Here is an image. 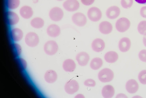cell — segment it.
<instances>
[{
    "mask_svg": "<svg viewBox=\"0 0 146 98\" xmlns=\"http://www.w3.org/2000/svg\"><path fill=\"white\" fill-rule=\"evenodd\" d=\"M25 44L30 47L37 46L40 42L39 37L35 32L30 31L26 33L24 37Z\"/></svg>",
    "mask_w": 146,
    "mask_h": 98,
    "instance_id": "obj_1",
    "label": "cell"
},
{
    "mask_svg": "<svg viewBox=\"0 0 146 98\" xmlns=\"http://www.w3.org/2000/svg\"><path fill=\"white\" fill-rule=\"evenodd\" d=\"M43 49L46 55L52 56L57 52L58 46L56 41L53 40H50L45 42L43 46Z\"/></svg>",
    "mask_w": 146,
    "mask_h": 98,
    "instance_id": "obj_2",
    "label": "cell"
},
{
    "mask_svg": "<svg viewBox=\"0 0 146 98\" xmlns=\"http://www.w3.org/2000/svg\"><path fill=\"white\" fill-rule=\"evenodd\" d=\"M64 15L62 10L58 6L52 7L49 11L48 14L50 20L54 22H58L61 20Z\"/></svg>",
    "mask_w": 146,
    "mask_h": 98,
    "instance_id": "obj_3",
    "label": "cell"
},
{
    "mask_svg": "<svg viewBox=\"0 0 146 98\" xmlns=\"http://www.w3.org/2000/svg\"><path fill=\"white\" fill-rule=\"evenodd\" d=\"M114 77L113 71L108 68H104L98 73V77L99 80L102 82L106 83L111 81Z\"/></svg>",
    "mask_w": 146,
    "mask_h": 98,
    "instance_id": "obj_4",
    "label": "cell"
},
{
    "mask_svg": "<svg viewBox=\"0 0 146 98\" xmlns=\"http://www.w3.org/2000/svg\"><path fill=\"white\" fill-rule=\"evenodd\" d=\"M131 23L127 18L122 17L118 19L115 23V28L120 32H124L127 31L129 28Z\"/></svg>",
    "mask_w": 146,
    "mask_h": 98,
    "instance_id": "obj_5",
    "label": "cell"
},
{
    "mask_svg": "<svg viewBox=\"0 0 146 98\" xmlns=\"http://www.w3.org/2000/svg\"><path fill=\"white\" fill-rule=\"evenodd\" d=\"M6 15L8 25L13 26L17 24L20 21L18 15L13 10H9L6 12Z\"/></svg>",
    "mask_w": 146,
    "mask_h": 98,
    "instance_id": "obj_6",
    "label": "cell"
},
{
    "mask_svg": "<svg viewBox=\"0 0 146 98\" xmlns=\"http://www.w3.org/2000/svg\"><path fill=\"white\" fill-rule=\"evenodd\" d=\"M79 87L78 82L74 80L71 79L66 83L64 89L67 93L73 94L78 91Z\"/></svg>",
    "mask_w": 146,
    "mask_h": 98,
    "instance_id": "obj_7",
    "label": "cell"
},
{
    "mask_svg": "<svg viewBox=\"0 0 146 98\" xmlns=\"http://www.w3.org/2000/svg\"><path fill=\"white\" fill-rule=\"evenodd\" d=\"M87 15L91 21L93 22H97L101 19L102 13L98 8L96 7H92L88 10Z\"/></svg>",
    "mask_w": 146,
    "mask_h": 98,
    "instance_id": "obj_8",
    "label": "cell"
},
{
    "mask_svg": "<svg viewBox=\"0 0 146 98\" xmlns=\"http://www.w3.org/2000/svg\"><path fill=\"white\" fill-rule=\"evenodd\" d=\"M46 31L47 34L49 37L55 38L60 35L61 29L58 25L55 23H52L47 27Z\"/></svg>",
    "mask_w": 146,
    "mask_h": 98,
    "instance_id": "obj_9",
    "label": "cell"
},
{
    "mask_svg": "<svg viewBox=\"0 0 146 98\" xmlns=\"http://www.w3.org/2000/svg\"><path fill=\"white\" fill-rule=\"evenodd\" d=\"M20 16L25 19H29L32 17L34 14L33 8L28 5H24L21 6L19 10Z\"/></svg>",
    "mask_w": 146,
    "mask_h": 98,
    "instance_id": "obj_10",
    "label": "cell"
},
{
    "mask_svg": "<svg viewBox=\"0 0 146 98\" xmlns=\"http://www.w3.org/2000/svg\"><path fill=\"white\" fill-rule=\"evenodd\" d=\"M11 38L14 42H18L21 41L24 36L22 30L17 27L12 28L10 31Z\"/></svg>",
    "mask_w": 146,
    "mask_h": 98,
    "instance_id": "obj_11",
    "label": "cell"
},
{
    "mask_svg": "<svg viewBox=\"0 0 146 98\" xmlns=\"http://www.w3.org/2000/svg\"><path fill=\"white\" fill-rule=\"evenodd\" d=\"M72 20L75 24L79 27L84 26L87 21L85 15L80 12L76 13L74 14L72 16Z\"/></svg>",
    "mask_w": 146,
    "mask_h": 98,
    "instance_id": "obj_12",
    "label": "cell"
},
{
    "mask_svg": "<svg viewBox=\"0 0 146 98\" xmlns=\"http://www.w3.org/2000/svg\"><path fill=\"white\" fill-rule=\"evenodd\" d=\"M62 6L67 11L73 12L78 9L80 4L77 0H66L63 2Z\"/></svg>",
    "mask_w": 146,
    "mask_h": 98,
    "instance_id": "obj_13",
    "label": "cell"
},
{
    "mask_svg": "<svg viewBox=\"0 0 146 98\" xmlns=\"http://www.w3.org/2000/svg\"><path fill=\"white\" fill-rule=\"evenodd\" d=\"M44 79L45 81L49 84L55 83L58 78V75L56 71L52 69L47 70L44 75Z\"/></svg>",
    "mask_w": 146,
    "mask_h": 98,
    "instance_id": "obj_14",
    "label": "cell"
},
{
    "mask_svg": "<svg viewBox=\"0 0 146 98\" xmlns=\"http://www.w3.org/2000/svg\"><path fill=\"white\" fill-rule=\"evenodd\" d=\"M76 59L79 65L84 66L88 63L90 57L87 53L81 52L77 55Z\"/></svg>",
    "mask_w": 146,
    "mask_h": 98,
    "instance_id": "obj_15",
    "label": "cell"
},
{
    "mask_svg": "<svg viewBox=\"0 0 146 98\" xmlns=\"http://www.w3.org/2000/svg\"><path fill=\"white\" fill-rule=\"evenodd\" d=\"M120 10L119 8L116 6H111L106 10V15L109 19H113L117 18L120 15Z\"/></svg>",
    "mask_w": 146,
    "mask_h": 98,
    "instance_id": "obj_16",
    "label": "cell"
},
{
    "mask_svg": "<svg viewBox=\"0 0 146 98\" xmlns=\"http://www.w3.org/2000/svg\"><path fill=\"white\" fill-rule=\"evenodd\" d=\"M131 41L130 39L127 37L122 38L119 41L118 47L120 51L125 52L128 51L131 46Z\"/></svg>",
    "mask_w": 146,
    "mask_h": 98,
    "instance_id": "obj_17",
    "label": "cell"
},
{
    "mask_svg": "<svg viewBox=\"0 0 146 98\" xmlns=\"http://www.w3.org/2000/svg\"><path fill=\"white\" fill-rule=\"evenodd\" d=\"M91 46L94 51L99 52L102 51L104 49L105 43L102 39L97 38L92 41Z\"/></svg>",
    "mask_w": 146,
    "mask_h": 98,
    "instance_id": "obj_18",
    "label": "cell"
},
{
    "mask_svg": "<svg viewBox=\"0 0 146 98\" xmlns=\"http://www.w3.org/2000/svg\"><path fill=\"white\" fill-rule=\"evenodd\" d=\"M139 85L137 82L134 79H131L126 83L125 88L127 91L130 93H134L137 91Z\"/></svg>",
    "mask_w": 146,
    "mask_h": 98,
    "instance_id": "obj_19",
    "label": "cell"
},
{
    "mask_svg": "<svg viewBox=\"0 0 146 98\" xmlns=\"http://www.w3.org/2000/svg\"><path fill=\"white\" fill-rule=\"evenodd\" d=\"M30 23L31 27L33 28L39 29L44 26L45 22L42 18L36 17L33 18L31 20Z\"/></svg>",
    "mask_w": 146,
    "mask_h": 98,
    "instance_id": "obj_20",
    "label": "cell"
},
{
    "mask_svg": "<svg viewBox=\"0 0 146 98\" xmlns=\"http://www.w3.org/2000/svg\"><path fill=\"white\" fill-rule=\"evenodd\" d=\"M113 27L111 24L106 21L101 22L99 25V30L100 32L104 34H108L112 30Z\"/></svg>",
    "mask_w": 146,
    "mask_h": 98,
    "instance_id": "obj_21",
    "label": "cell"
},
{
    "mask_svg": "<svg viewBox=\"0 0 146 98\" xmlns=\"http://www.w3.org/2000/svg\"><path fill=\"white\" fill-rule=\"evenodd\" d=\"M62 66L63 69L65 71L71 72L75 69L76 64L73 60L67 59L64 61Z\"/></svg>",
    "mask_w": 146,
    "mask_h": 98,
    "instance_id": "obj_22",
    "label": "cell"
},
{
    "mask_svg": "<svg viewBox=\"0 0 146 98\" xmlns=\"http://www.w3.org/2000/svg\"><path fill=\"white\" fill-rule=\"evenodd\" d=\"M115 93V90L113 87L110 85L104 86L102 90V94L103 97L105 98L112 97Z\"/></svg>",
    "mask_w": 146,
    "mask_h": 98,
    "instance_id": "obj_23",
    "label": "cell"
},
{
    "mask_svg": "<svg viewBox=\"0 0 146 98\" xmlns=\"http://www.w3.org/2000/svg\"><path fill=\"white\" fill-rule=\"evenodd\" d=\"M118 58L117 53L113 51H109L106 53L104 55V58L108 63H113L116 62Z\"/></svg>",
    "mask_w": 146,
    "mask_h": 98,
    "instance_id": "obj_24",
    "label": "cell"
},
{
    "mask_svg": "<svg viewBox=\"0 0 146 98\" xmlns=\"http://www.w3.org/2000/svg\"><path fill=\"white\" fill-rule=\"evenodd\" d=\"M5 4L8 9L13 10L17 9L20 6V0H6Z\"/></svg>",
    "mask_w": 146,
    "mask_h": 98,
    "instance_id": "obj_25",
    "label": "cell"
},
{
    "mask_svg": "<svg viewBox=\"0 0 146 98\" xmlns=\"http://www.w3.org/2000/svg\"><path fill=\"white\" fill-rule=\"evenodd\" d=\"M103 63V61L99 57H95L91 61L90 66L92 69L97 70L102 66Z\"/></svg>",
    "mask_w": 146,
    "mask_h": 98,
    "instance_id": "obj_26",
    "label": "cell"
},
{
    "mask_svg": "<svg viewBox=\"0 0 146 98\" xmlns=\"http://www.w3.org/2000/svg\"><path fill=\"white\" fill-rule=\"evenodd\" d=\"M137 30L141 34L146 35V21H142L139 23Z\"/></svg>",
    "mask_w": 146,
    "mask_h": 98,
    "instance_id": "obj_27",
    "label": "cell"
},
{
    "mask_svg": "<svg viewBox=\"0 0 146 98\" xmlns=\"http://www.w3.org/2000/svg\"><path fill=\"white\" fill-rule=\"evenodd\" d=\"M140 82L143 84H146V70H143L140 72L138 76Z\"/></svg>",
    "mask_w": 146,
    "mask_h": 98,
    "instance_id": "obj_28",
    "label": "cell"
},
{
    "mask_svg": "<svg viewBox=\"0 0 146 98\" xmlns=\"http://www.w3.org/2000/svg\"><path fill=\"white\" fill-rule=\"evenodd\" d=\"M13 47L14 51L17 56H20L22 52V48L21 46L17 42L13 44Z\"/></svg>",
    "mask_w": 146,
    "mask_h": 98,
    "instance_id": "obj_29",
    "label": "cell"
},
{
    "mask_svg": "<svg viewBox=\"0 0 146 98\" xmlns=\"http://www.w3.org/2000/svg\"><path fill=\"white\" fill-rule=\"evenodd\" d=\"M133 0H121V3L122 6L124 8L128 9L133 5Z\"/></svg>",
    "mask_w": 146,
    "mask_h": 98,
    "instance_id": "obj_30",
    "label": "cell"
},
{
    "mask_svg": "<svg viewBox=\"0 0 146 98\" xmlns=\"http://www.w3.org/2000/svg\"><path fill=\"white\" fill-rule=\"evenodd\" d=\"M84 84L86 86L89 87H94L96 83L95 81L92 79H88L84 82Z\"/></svg>",
    "mask_w": 146,
    "mask_h": 98,
    "instance_id": "obj_31",
    "label": "cell"
},
{
    "mask_svg": "<svg viewBox=\"0 0 146 98\" xmlns=\"http://www.w3.org/2000/svg\"><path fill=\"white\" fill-rule=\"evenodd\" d=\"M139 57L143 62H146V50L143 49L139 53Z\"/></svg>",
    "mask_w": 146,
    "mask_h": 98,
    "instance_id": "obj_32",
    "label": "cell"
},
{
    "mask_svg": "<svg viewBox=\"0 0 146 98\" xmlns=\"http://www.w3.org/2000/svg\"><path fill=\"white\" fill-rule=\"evenodd\" d=\"M19 61L21 67L24 70L26 69L27 66V63L26 61L24 59L20 57L19 59Z\"/></svg>",
    "mask_w": 146,
    "mask_h": 98,
    "instance_id": "obj_33",
    "label": "cell"
},
{
    "mask_svg": "<svg viewBox=\"0 0 146 98\" xmlns=\"http://www.w3.org/2000/svg\"><path fill=\"white\" fill-rule=\"evenodd\" d=\"M95 0H81L82 3L86 6L90 5L92 4Z\"/></svg>",
    "mask_w": 146,
    "mask_h": 98,
    "instance_id": "obj_34",
    "label": "cell"
},
{
    "mask_svg": "<svg viewBox=\"0 0 146 98\" xmlns=\"http://www.w3.org/2000/svg\"><path fill=\"white\" fill-rule=\"evenodd\" d=\"M140 14L142 17L146 18V6L141 8L140 10Z\"/></svg>",
    "mask_w": 146,
    "mask_h": 98,
    "instance_id": "obj_35",
    "label": "cell"
},
{
    "mask_svg": "<svg viewBox=\"0 0 146 98\" xmlns=\"http://www.w3.org/2000/svg\"><path fill=\"white\" fill-rule=\"evenodd\" d=\"M137 3L142 4H146V0H135Z\"/></svg>",
    "mask_w": 146,
    "mask_h": 98,
    "instance_id": "obj_36",
    "label": "cell"
},
{
    "mask_svg": "<svg viewBox=\"0 0 146 98\" xmlns=\"http://www.w3.org/2000/svg\"><path fill=\"white\" fill-rule=\"evenodd\" d=\"M117 97H127V96L123 94H119L117 95Z\"/></svg>",
    "mask_w": 146,
    "mask_h": 98,
    "instance_id": "obj_37",
    "label": "cell"
},
{
    "mask_svg": "<svg viewBox=\"0 0 146 98\" xmlns=\"http://www.w3.org/2000/svg\"><path fill=\"white\" fill-rule=\"evenodd\" d=\"M143 42L144 45L146 47V35H144L143 37Z\"/></svg>",
    "mask_w": 146,
    "mask_h": 98,
    "instance_id": "obj_38",
    "label": "cell"
},
{
    "mask_svg": "<svg viewBox=\"0 0 146 98\" xmlns=\"http://www.w3.org/2000/svg\"><path fill=\"white\" fill-rule=\"evenodd\" d=\"M56 1H62L63 0H56Z\"/></svg>",
    "mask_w": 146,
    "mask_h": 98,
    "instance_id": "obj_39",
    "label": "cell"
}]
</instances>
